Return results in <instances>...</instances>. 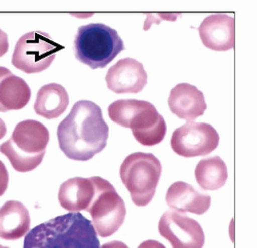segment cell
I'll return each instance as SVG.
<instances>
[{"instance_id": "obj_1", "label": "cell", "mask_w": 257, "mask_h": 248, "mask_svg": "<svg viewBox=\"0 0 257 248\" xmlns=\"http://www.w3.org/2000/svg\"><path fill=\"white\" fill-rule=\"evenodd\" d=\"M109 127L96 103L80 100L58 126L59 147L65 156L75 161H89L107 146Z\"/></svg>"}, {"instance_id": "obj_2", "label": "cell", "mask_w": 257, "mask_h": 248, "mask_svg": "<svg viewBox=\"0 0 257 248\" xmlns=\"http://www.w3.org/2000/svg\"><path fill=\"white\" fill-rule=\"evenodd\" d=\"M23 248H101L93 223L79 212L60 215L29 231Z\"/></svg>"}, {"instance_id": "obj_3", "label": "cell", "mask_w": 257, "mask_h": 248, "mask_svg": "<svg viewBox=\"0 0 257 248\" xmlns=\"http://www.w3.org/2000/svg\"><path fill=\"white\" fill-rule=\"evenodd\" d=\"M50 141V132L40 121L26 119L15 127L12 137L0 146L12 166L18 172L34 170L44 160Z\"/></svg>"}, {"instance_id": "obj_4", "label": "cell", "mask_w": 257, "mask_h": 248, "mask_svg": "<svg viewBox=\"0 0 257 248\" xmlns=\"http://www.w3.org/2000/svg\"><path fill=\"white\" fill-rule=\"evenodd\" d=\"M123 50L117 31L101 23L80 26L74 39L76 59L92 69L106 67Z\"/></svg>"}, {"instance_id": "obj_5", "label": "cell", "mask_w": 257, "mask_h": 248, "mask_svg": "<svg viewBox=\"0 0 257 248\" xmlns=\"http://www.w3.org/2000/svg\"><path fill=\"white\" fill-rule=\"evenodd\" d=\"M119 174L134 204L138 207H145L156 194L162 165L153 154L134 153L123 160Z\"/></svg>"}, {"instance_id": "obj_6", "label": "cell", "mask_w": 257, "mask_h": 248, "mask_svg": "<svg viewBox=\"0 0 257 248\" xmlns=\"http://www.w3.org/2000/svg\"><path fill=\"white\" fill-rule=\"evenodd\" d=\"M95 196L87 211L92 216V223L97 235L110 237L122 225L126 210L122 198L113 185L102 177L94 176Z\"/></svg>"}, {"instance_id": "obj_7", "label": "cell", "mask_w": 257, "mask_h": 248, "mask_svg": "<svg viewBox=\"0 0 257 248\" xmlns=\"http://www.w3.org/2000/svg\"><path fill=\"white\" fill-rule=\"evenodd\" d=\"M64 47L41 31H31L21 36L15 46L12 63L25 73H38L48 69Z\"/></svg>"}, {"instance_id": "obj_8", "label": "cell", "mask_w": 257, "mask_h": 248, "mask_svg": "<svg viewBox=\"0 0 257 248\" xmlns=\"http://www.w3.org/2000/svg\"><path fill=\"white\" fill-rule=\"evenodd\" d=\"M219 134L209 123L187 121L171 137V148L179 156L194 158L206 156L216 150Z\"/></svg>"}, {"instance_id": "obj_9", "label": "cell", "mask_w": 257, "mask_h": 248, "mask_svg": "<svg viewBox=\"0 0 257 248\" xmlns=\"http://www.w3.org/2000/svg\"><path fill=\"white\" fill-rule=\"evenodd\" d=\"M159 233L173 248H203L205 244V234L201 224L174 210L162 215Z\"/></svg>"}, {"instance_id": "obj_10", "label": "cell", "mask_w": 257, "mask_h": 248, "mask_svg": "<svg viewBox=\"0 0 257 248\" xmlns=\"http://www.w3.org/2000/svg\"><path fill=\"white\" fill-rule=\"evenodd\" d=\"M108 89L116 94H137L147 84V73L143 65L135 59L119 60L106 74Z\"/></svg>"}, {"instance_id": "obj_11", "label": "cell", "mask_w": 257, "mask_h": 248, "mask_svg": "<svg viewBox=\"0 0 257 248\" xmlns=\"http://www.w3.org/2000/svg\"><path fill=\"white\" fill-rule=\"evenodd\" d=\"M203 45L213 51L233 49L235 41L234 18L225 14H214L204 19L199 27Z\"/></svg>"}, {"instance_id": "obj_12", "label": "cell", "mask_w": 257, "mask_h": 248, "mask_svg": "<svg viewBox=\"0 0 257 248\" xmlns=\"http://www.w3.org/2000/svg\"><path fill=\"white\" fill-rule=\"evenodd\" d=\"M168 105L176 116L187 121H194L207 109L204 94L197 87L185 82L171 90Z\"/></svg>"}, {"instance_id": "obj_13", "label": "cell", "mask_w": 257, "mask_h": 248, "mask_svg": "<svg viewBox=\"0 0 257 248\" xmlns=\"http://www.w3.org/2000/svg\"><path fill=\"white\" fill-rule=\"evenodd\" d=\"M166 202L169 207L176 212L203 215L210 208L211 197L199 193L191 184L177 181L171 184L168 189Z\"/></svg>"}, {"instance_id": "obj_14", "label": "cell", "mask_w": 257, "mask_h": 248, "mask_svg": "<svg viewBox=\"0 0 257 248\" xmlns=\"http://www.w3.org/2000/svg\"><path fill=\"white\" fill-rule=\"evenodd\" d=\"M128 128L132 130L135 139L144 147H154L159 144L163 141L167 132L164 117L152 103H148L135 115Z\"/></svg>"}, {"instance_id": "obj_15", "label": "cell", "mask_w": 257, "mask_h": 248, "mask_svg": "<svg viewBox=\"0 0 257 248\" xmlns=\"http://www.w3.org/2000/svg\"><path fill=\"white\" fill-rule=\"evenodd\" d=\"M95 196V184L91 178L73 177L60 187L58 199L61 207L69 212L87 211Z\"/></svg>"}, {"instance_id": "obj_16", "label": "cell", "mask_w": 257, "mask_h": 248, "mask_svg": "<svg viewBox=\"0 0 257 248\" xmlns=\"http://www.w3.org/2000/svg\"><path fill=\"white\" fill-rule=\"evenodd\" d=\"M30 97V88L23 78L0 67V112L24 108Z\"/></svg>"}, {"instance_id": "obj_17", "label": "cell", "mask_w": 257, "mask_h": 248, "mask_svg": "<svg viewBox=\"0 0 257 248\" xmlns=\"http://www.w3.org/2000/svg\"><path fill=\"white\" fill-rule=\"evenodd\" d=\"M30 229V215L19 201H8L0 207V238L15 241L24 237Z\"/></svg>"}, {"instance_id": "obj_18", "label": "cell", "mask_w": 257, "mask_h": 248, "mask_svg": "<svg viewBox=\"0 0 257 248\" xmlns=\"http://www.w3.org/2000/svg\"><path fill=\"white\" fill-rule=\"evenodd\" d=\"M69 105L67 91L59 84H49L37 92L34 110L36 114L53 119L62 115Z\"/></svg>"}, {"instance_id": "obj_19", "label": "cell", "mask_w": 257, "mask_h": 248, "mask_svg": "<svg viewBox=\"0 0 257 248\" xmlns=\"http://www.w3.org/2000/svg\"><path fill=\"white\" fill-rule=\"evenodd\" d=\"M196 179L205 191L221 189L227 179V167L224 161L218 156L201 160L195 171Z\"/></svg>"}, {"instance_id": "obj_20", "label": "cell", "mask_w": 257, "mask_h": 248, "mask_svg": "<svg viewBox=\"0 0 257 248\" xmlns=\"http://www.w3.org/2000/svg\"><path fill=\"white\" fill-rule=\"evenodd\" d=\"M149 102L135 99H121L117 100L109 105L108 114L112 121L117 125L128 128L131 120L139 113Z\"/></svg>"}, {"instance_id": "obj_21", "label": "cell", "mask_w": 257, "mask_h": 248, "mask_svg": "<svg viewBox=\"0 0 257 248\" xmlns=\"http://www.w3.org/2000/svg\"><path fill=\"white\" fill-rule=\"evenodd\" d=\"M9 185V172L3 161H0V196H3Z\"/></svg>"}, {"instance_id": "obj_22", "label": "cell", "mask_w": 257, "mask_h": 248, "mask_svg": "<svg viewBox=\"0 0 257 248\" xmlns=\"http://www.w3.org/2000/svg\"><path fill=\"white\" fill-rule=\"evenodd\" d=\"M8 51H9L8 34L0 29V57L6 55Z\"/></svg>"}, {"instance_id": "obj_23", "label": "cell", "mask_w": 257, "mask_h": 248, "mask_svg": "<svg viewBox=\"0 0 257 248\" xmlns=\"http://www.w3.org/2000/svg\"><path fill=\"white\" fill-rule=\"evenodd\" d=\"M138 248H166L162 243L156 241V240H146L142 242Z\"/></svg>"}, {"instance_id": "obj_24", "label": "cell", "mask_w": 257, "mask_h": 248, "mask_svg": "<svg viewBox=\"0 0 257 248\" xmlns=\"http://www.w3.org/2000/svg\"><path fill=\"white\" fill-rule=\"evenodd\" d=\"M101 248H128V247L120 241H111L109 243H105Z\"/></svg>"}, {"instance_id": "obj_25", "label": "cell", "mask_w": 257, "mask_h": 248, "mask_svg": "<svg viewBox=\"0 0 257 248\" xmlns=\"http://www.w3.org/2000/svg\"><path fill=\"white\" fill-rule=\"evenodd\" d=\"M7 134V127H6V123L5 121L0 118V139L4 138Z\"/></svg>"}, {"instance_id": "obj_26", "label": "cell", "mask_w": 257, "mask_h": 248, "mask_svg": "<svg viewBox=\"0 0 257 248\" xmlns=\"http://www.w3.org/2000/svg\"><path fill=\"white\" fill-rule=\"evenodd\" d=\"M0 248H9V247H6V246H3V245H0Z\"/></svg>"}]
</instances>
